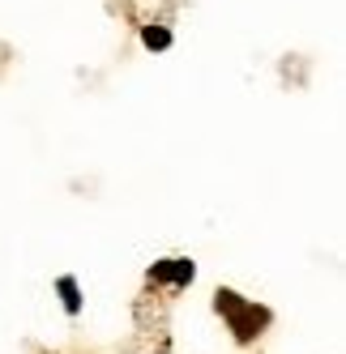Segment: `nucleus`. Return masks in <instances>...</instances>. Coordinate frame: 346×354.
Here are the masks:
<instances>
[{
  "instance_id": "nucleus-3",
  "label": "nucleus",
  "mask_w": 346,
  "mask_h": 354,
  "mask_svg": "<svg viewBox=\"0 0 346 354\" xmlns=\"http://www.w3.org/2000/svg\"><path fill=\"white\" fill-rule=\"evenodd\" d=\"M192 277H197V265H192L188 257H171V273H167V286H171V290L192 286Z\"/></svg>"
},
{
  "instance_id": "nucleus-2",
  "label": "nucleus",
  "mask_w": 346,
  "mask_h": 354,
  "mask_svg": "<svg viewBox=\"0 0 346 354\" xmlns=\"http://www.w3.org/2000/svg\"><path fill=\"white\" fill-rule=\"evenodd\" d=\"M56 295H60V303H64V312H69V316H78V312H82V286H78V277H73V273L56 277Z\"/></svg>"
},
{
  "instance_id": "nucleus-4",
  "label": "nucleus",
  "mask_w": 346,
  "mask_h": 354,
  "mask_svg": "<svg viewBox=\"0 0 346 354\" xmlns=\"http://www.w3.org/2000/svg\"><path fill=\"white\" fill-rule=\"evenodd\" d=\"M141 43L150 47V52H167V47H171V30L167 26H141Z\"/></svg>"
},
{
  "instance_id": "nucleus-1",
  "label": "nucleus",
  "mask_w": 346,
  "mask_h": 354,
  "mask_svg": "<svg viewBox=\"0 0 346 354\" xmlns=\"http://www.w3.org/2000/svg\"><path fill=\"white\" fill-rule=\"evenodd\" d=\"M214 312L231 324V333H235L239 346H248V342L261 333V328L274 320V312H269V308H257V303L239 299L231 286H218V290H214Z\"/></svg>"
}]
</instances>
